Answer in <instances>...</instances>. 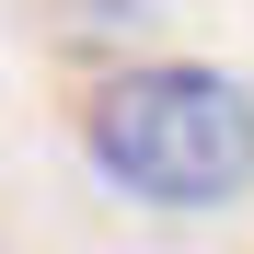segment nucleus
I'll list each match as a JSON object with an SVG mask.
<instances>
[{"instance_id": "nucleus-1", "label": "nucleus", "mask_w": 254, "mask_h": 254, "mask_svg": "<svg viewBox=\"0 0 254 254\" xmlns=\"http://www.w3.org/2000/svg\"><path fill=\"white\" fill-rule=\"evenodd\" d=\"M81 139H93L104 185L150 196V208H231L254 185V93L231 69H116L93 104H81Z\"/></svg>"}]
</instances>
